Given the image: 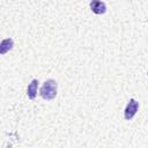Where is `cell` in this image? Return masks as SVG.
Masks as SVG:
<instances>
[{"label": "cell", "instance_id": "6da1fadb", "mask_svg": "<svg viewBox=\"0 0 148 148\" xmlns=\"http://www.w3.org/2000/svg\"><path fill=\"white\" fill-rule=\"evenodd\" d=\"M57 95V82L54 80H47L40 88V96L44 99H52Z\"/></svg>", "mask_w": 148, "mask_h": 148}, {"label": "cell", "instance_id": "7a4b0ae2", "mask_svg": "<svg viewBox=\"0 0 148 148\" xmlns=\"http://www.w3.org/2000/svg\"><path fill=\"white\" fill-rule=\"evenodd\" d=\"M138 108H139V103H138L134 98L130 99V102H128L127 105H126L125 112H124L125 119H127V120L132 119V118L135 116V113H136V111H138Z\"/></svg>", "mask_w": 148, "mask_h": 148}, {"label": "cell", "instance_id": "3957f363", "mask_svg": "<svg viewBox=\"0 0 148 148\" xmlns=\"http://www.w3.org/2000/svg\"><path fill=\"white\" fill-rule=\"evenodd\" d=\"M90 8L95 14H103L106 9L105 3L102 2L101 0H91L90 2Z\"/></svg>", "mask_w": 148, "mask_h": 148}, {"label": "cell", "instance_id": "277c9868", "mask_svg": "<svg viewBox=\"0 0 148 148\" xmlns=\"http://www.w3.org/2000/svg\"><path fill=\"white\" fill-rule=\"evenodd\" d=\"M37 87H38V80H32L31 83L28 86V90H27V94H28V97L34 99L37 95Z\"/></svg>", "mask_w": 148, "mask_h": 148}, {"label": "cell", "instance_id": "5b68a950", "mask_svg": "<svg viewBox=\"0 0 148 148\" xmlns=\"http://www.w3.org/2000/svg\"><path fill=\"white\" fill-rule=\"evenodd\" d=\"M12 46H13V39L12 38H7V39L2 40V43H1V53L5 54L8 50L12 49Z\"/></svg>", "mask_w": 148, "mask_h": 148}]
</instances>
